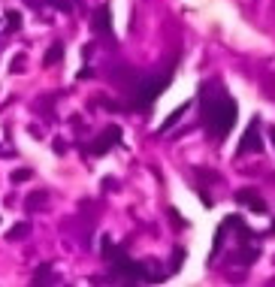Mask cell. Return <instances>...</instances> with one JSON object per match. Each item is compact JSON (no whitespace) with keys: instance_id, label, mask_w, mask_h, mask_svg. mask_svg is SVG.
<instances>
[{"instance_id":"4fadbf2b","label":"cell","mask_w":275,"mask_h":287,"mask_svg":"<svg viewBox=\"0 0 275 287\" xmlns=\"http://www.w3.org/2000/svg\"><path fill=\"white\" fill-rule=\"evenodd\" d=\"M269 136H272V142H275V127H272V130H269Z\"/></svg>"},{"instance_id":"3957f363","label":"cell","mask_w":275,"mask_h":287,"mask_svg":"<svg viewBox=\"0 0 275 287\" xmlns=\"http://www.w3.org/2000/svg\"><path fill=\"white\" fill-rule=\"evenodd\" d=\"M166 82H169V76H158V79H151V82H142L139 88H136V106H151L154 103V97H158L163 88H166Z\"/></svg>"},{"instance_id":"8fae6325","label":"cell","mask_w":275,"mask_h":287,"mask_svg":"<svg viewBox=\"0 0 275 287\" xmlns=\"http://www.w3.org/2000/svg\"><path fill=\"white\" fill-rule=\"evenodd\" d=\"M30 175H33L30 169H19V172H12V178H15V182H27Z\"/></svg>"},{"instance_id":"8992f818","label":"cell","mask_w":275,"mask_h":287,"mask_svg":"<svg viewBox=\"0 0 275 287\" xmlns=\"http://www.w3.org/2000/svg\"><path fill=\"white\" fill-rule=\"evenodd\" d=\"M236 200H239V203H245L251 212H266V203H263L260 196H257V191H251V188L239 191V193H236Z\"/></svg>"},{"instance_id":"ba28073f","label":"cell","mask_w":275,"mask_h":287,"mask_svg":"<svg viewBox=\"0 0 275 287\" xmlns=\"http://www.w3.org/2000/svg\"><path fill=\"white\" fill-rule=\"evenodd\" d=\"M61 55H64V46H61V43H55V46L48 48V55H46V64H48V67H51V64H58V61H61Z\"/></svg>"},{"instance_id":"7c38bea8","label":"cell","mask_w":275,"mask_h":287,"mask_svg":"<svg viewBox=\"0 0 275 287\" xmlns=\"http://www.w3.org/2000/svg\"><path fill=\"white\" fill-rule=\"evenodd\" d=\"M24 233H27V224H19V227H12L9 236H24Z\"/></svg>"},{"instance_id":"30bf717a","label":"cell","mask_w":275,"mask_h":287,"mask_svg":"<svg viewBox=\"0 0 275 287\" xmlns=\"http://www.w3.org/2000/svg\"><path fill=\"white\" fill-rule=\"evenodd\" d=\"M6 22H9V27H22V15L15 12V9H9L6 12Z\"/></svg>"},{"instance_id":"9c48e42d","label":"cell","mask_w":275,"mask_h":287,"mask_svg":"<svg viewBox=\"0 0 275 287\" xmlns=\"http://www.w3.org/2000/svg\"><path fill=\"white\" fill-rule=\"evenodd\" d=\"M182 112H187V106H179V109H176V112H173V115H169V118H166V121H163V127H173V124H176V121H179V118H182Z\"/></svg>"},{"instance_id":"52a82bcc","label":"cell","mask_w":275,"mask_h":287,"mask_svg":"<svg viewBox=\"0 0 275 287\" xmlns=\"http://www.w3.org/2000/svg\"><path fill=\"white\" fill-rule=\"evenodd\" d=\"M97 30H100V33H109V9H106V6L97 9Z\"/></svg>"},{"instance_id":"5b68a950","label":"cell","mask_w":275,"mask_h":287,"mask_svg":"<svg viewBox=\"0 0 275 287\" xmlns=\"http://www.w3.org/2000/svg\"><path fill=\"white\" fill-rule=\"evenodd\" d=\"M118 139H121V130H118V127H106V130H103V133H100V136L94 139V145H91V154H97V157H100V154H106V151H109V148L115 145Z\"/></svg>"},{"instance_id":"7a4b0ae2","label":"cell","mask_w":275,"mask_h":287,"mask_svg":"<svg viewBox=\"0 0 275 287\" xmlns=\"http://www.w3.org/2000/svg\"><path fill=\"white\" fill-rule=\"evenodd\" d=\"M103 254H106L112 263H115V269H118V272H121L124 278H130V281H136V278H142V266L139 263H133L130 257H124V251H112V245L106 242V245H103Z\"/></svg>"},{"instance_id":"277c9868","label":"cell","mask_w":275,"mask_h":287,"mask_svg":"<svg viewBox=\"0 0 275 287\" xmlns=\"http://www.w3.org/2000/svg\"><path fill=\"white\" fill-rule=\"evenodd\" d=\"M239 154H254V151H260L263 145H260V118H254L251 124H248V130H245V136H242V142H239Z\"/></svg>"},{"instance_id":"6da1fadb","label":"cell","mask_w":275,"mask_h":287,"mask_svg":"<svg viewBox=\"0 0 275 287\" xmlns=\"http://www.w3.org/2000/svg\"><path fill=\"white\" fill-rule=\"evenodd\" d=\"M236 112H239L236 100H230V97H206L203 100V121L209 127V133H215L218 139L233 130Z\"/></svg>"}]
</instances>
